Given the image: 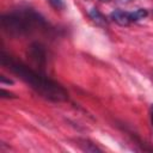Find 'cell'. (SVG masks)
Instances as JSON below:
<instances>
[{
    "instance_id": "4",
    "label": "cell",
    "mask_w": 153,
    "mask_h": 153,
    "mask_svg": "<svg viewBox=\"0 0 153 153\" xmlns=\"http://www.w3.org/2000/svg\"><path fill=\"white\" fill-rule=\"evenodd\" d=\"M110 17L115 23H117L121 26H127L131 22L130 20V14L128 12H124V11H121V10H116V11L111 12Z\"/></svg>"
},
{
    "instance_id": "7",
    "label": "cell",
    "mask_w": 153,
    "mask_h": 153,
    "mask_svg": "<svg viewBox=\"0 0 153 153\" xmlns=\"http://www.w3.org/2000/svg\"><path fill=\"white\" fill-rule=\"evenodd\" d=\"M129 14H130V20H131V22H137V20L143 19L145 17H147L148 13H147L146 10H143V8H139V10H136V11L129 13Z\"/></svg>"
},
{
    "instance_id": "8",
    "label": "cell",
    "mask_w": 153,
    "mask_h": 153,
    "mask_svg": "<svg viewBox=\"0 0 153 153\" xmlns=\"http://www.w3.org/2000/svg\"><path fill=\"white\" fill-rule=\"evenodd\" d=\"M48 2L56 10H61L65 7V4H63V0H48Z\"/></svg>"
},
{
    "instance_id": "6",
    "label": "cell",
    "mask_w": 153,
    "mask_h": 153,
    "mask_svg": "<svg viewBox=\"0 0 153 153\" xmlns=\"http://www.w3.org/2000/svg\"><path fill=\"white\" fill-rule=\"evenodd\" d=\"M78 145L80 146V148L82 149V151H85V152H100L102 149L100 148H98L94 143H92V142H90L88 140H85V139H79L78 140Z\"/></svg>"
},
{
    "instance_id": "11",
    "label": "cell",
    "mask_w": 153,
    "mask_h": 153,
    "mask_svg": "<svg viewBox=\"0 0 153 153\" xmlns=\"http://www.w3.org/2000/svg\"><path fill=\"white\" fill-rule=\"evenodd\" d=\"M149 115H151V124H152V129H153V104L151 105V109H149Z\"/></svg>"
},
{
    "instance_id": "10",
    "label": "cell",
    "mask_w": 153,
    "mask_h": 153,
    "mask_svg": "<svg viewBox=\"0 0 153 153\" xmlns=\"http://www.w3.org/2000/svg\"><path fill=\"white\" fill-rule=\"evenodd\" d=\"M0 81H1L2 84H5V82H6V84H13V81H12L11 79H6L4 75H1V76H0Z\"/></svg>"
},
{
    "instance_id": "3",
    "label": "cell",
    "mask_w": 153,
    "mask_h": 153,
    "mask_svg": "<svg viewBox=\"0 0 153 153\" xmlns=\"http://www.w3.org/2000/svg\"><path fill=\"white\" fill-rule=\"evenodd\" d=\"M30 55H31L32 60H35L37 62V65L41 66V68L43 69L45 66V61H47L44 48L39 43H32L30 45Z\"/></svg>"
},
{
    "instance_id": "2",
    "label": "cell",
    "mask_w": 153,
    "mask_h": 153,
    "mask_svg": "<svg viewBox=\"0 0 153 153\" xmlns=\"http://www.w3.org/2000/svg\"><path fill=\"white\" fill-rule=\"evenodd\" d=\"M44 19L31 8L17 10L1 17L2 29L11 36H23L30 33L35 27L44 26Z\"/></svg>"
},
{
    "instance_id": "5",
    "label": "cell",
    "mask_w": 153,
    "mask_h": 153,
    "mask_svg": "<svg viewBox=\"0 0 153 153\" xmlns=\"http://www.w3.org/2000/svg\"><path fill=\"white\" fill-rule=\"evenodd\" d=\"M88 14H90V17H91V19L97 24V25H99V26H106V19H105V17L98 11V8H96V7H93V8H91L90 10V12H88Z\"/></svg>"
},
{
    "instance_id": "12",
    "label": "cell",
    "mask_w": 153,
    "mask_h": 153,
    "mask_svg": "<svg viewBox=\"0 0 153 153\" xmlns=\"http://www.w3.org/2000/svg\"><path fill=\"white\" fill-rule=\"evenodd\" d=\"M100 1H103V2H106V1H109V0H100Z\"/></svg>"
},
{
    "instance_id": "9",
    "label": "cell",
    "mask_w": 153,
    "mask_h": 153,
    "mask_svg": "<svg viewBox=\"0 0 153 153\" xmlns=\"http://www.w3.org/2000/svg\"><path fill=\"white\" fill-rule=\"evenodd\" d=\"M1 97L2 98H14V94L11 92H7L5 90H1Z\"/></svg>"
},
{
    "instance_id": "1",
    "label": "cell",
    "mask_w": 153,
    "mask_h": 153,
    "mask_svg": "<svg viewBox=\"0 0 153 153\" xmlns=\"http://www.w3.org/2000/svg\"><path fill=\"white\" fill-rule=\"evenodd\" d=\"M1 63L14 74H17L23 81L30 85L31 88H33L45 99H49L51 102H65L68 99L67 91L60 84L45 76L43 73L31 69L26 65L13 60L11 56L4 53L1 55Z\"/></svg>"
}]
</instances>
